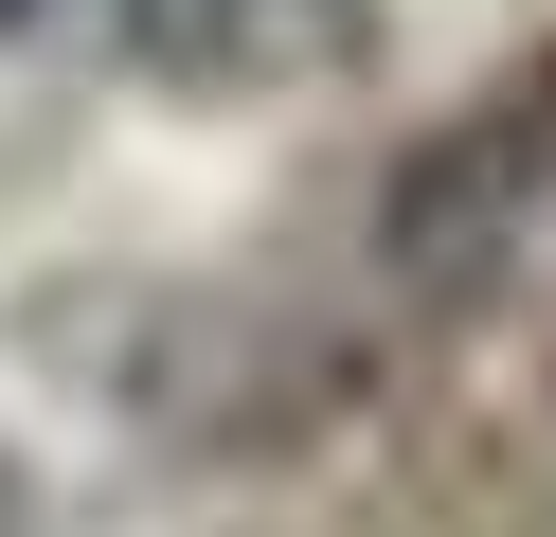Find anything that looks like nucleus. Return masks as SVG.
<instances>
[{
  "mask_svg": "<svg viewBox=\"0 0 556 537\" xmlns=\"http://www.w3.org/2000/svg\"><path fill=\"white\" fill-rule=\"evenodd\" d=\"M126 54L162 90H288L359 54V0H126Z\"/></svg>",
  "mask_w": 556,
  "mask_h": 537,
  "instance_id": "f257e3e1",
  "label": "nucleus"
}]
</instances>
